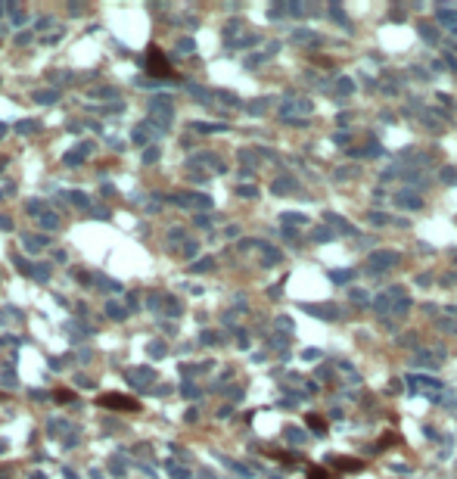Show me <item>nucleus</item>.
<instances>
[{"mask_svg":"<svg viewBox=\"0 0 457 479\" xmlns=\"http://www.w3.org/2000/svg\"><path fill=\"white\" fill-rule=\"evenodd\" d=\"M395 262H398L395 252H373L370 259H367V268H370V271H377V268L383 271V268H389V265H395Z\"/></svg>","mask_w":457,"mask_h":479,"instance_id":"nucleus-1","label":"nucleus"},{"mask_svg":"<svg viewBox=\"0 0 457 479\" xmlns=\"http://www.w3.org/2000/svg\"><path fill=\"white\" fill-rule=\"evenodd\" d=\"M308 109H311V103H308V100H296V103H286V106L280 109V112H283V115H292V112H308Z\"/></svg>","mask_w":457,"mask_h":479,"instance_id":"nucleus-2","label":"nucleus"},{"mask_svg":"<svg viewBox=\"0 0 457 479\" xmlns=\"http://www.w3.org/2000/svg\"><path fill=\"white\" fill-rule=\"evenodd\" d=\"M398 203L407 205V208H420V200H417L414 193H401V196H398Z\"/></svg>","mask_w":457,"mask_h":479,"instance_id":"nucleus-3","label":"nucleus"},{"mask_svg":"<svg viewBox=\"0 0 457 479\" xmlns=\"http://www.w3.org/2000/svg\"><path fill=\"white\" fill-rule=\"evenodd\" d=\"M333 464H336V467H342V470H358V467H361L358 461H339V458H336Z\"/></svg>","mask_w":457,"mask_h":479,"instance_id":"nucleus-4","label":"nucleus"},{"mask_svg":"<svg viewBox=\"0 0 457 479\" xmlns=\"http://www.w3.org/2000/svg\"><path fill=\"white\" fill-rule=\"evenodd\" d=\"M333 280H336V283H345V280H348V271H333Z\"/></svg>","mask_w":457,"mask_h":479,"instance_id":"nucleus-5","label":"nucleus"},{"mask_svg":"<svg viewBox=\"0 0 457 479\" xmlns=\"http://www.w3.org/2000/svg\"><path fill=\"white\" fill-rule=\"evenodd\" d=\"M308 423L318 429V433H324V423H321V417H308Z\"/></svg>","mask_w":457,"mask_h":479,"instance_id":"nucleus-6","label":"nucleus"},{"mask_svg":"<svg viewBox=\"0 0 457 479\" xmlns=\"http://www.w3.org/2000/svg\"><path fill=\"white\" fill-rule=\"evenodd\" d=\"M339 90H342V93H345V90H351V81H348V78H342V81H339Z\"/></svg>","mask_w":457,"mask_h":479,"instance_id":"nucleus-7","label":"nucleus"},{"mask_svg":"<svg viewBox=\"0 0 457 479\" xmlns=\"http://www.w3.org/2000/svg\"><path fill=\"white\" fill-rule=\"evenodd\" d=\"M311 479H326V476H324V470H311Z\"/></svg>","mask_w":457,"mask_h":479,"instance_id":"nucleus-8","label":"nucleus"}]
</instances>
